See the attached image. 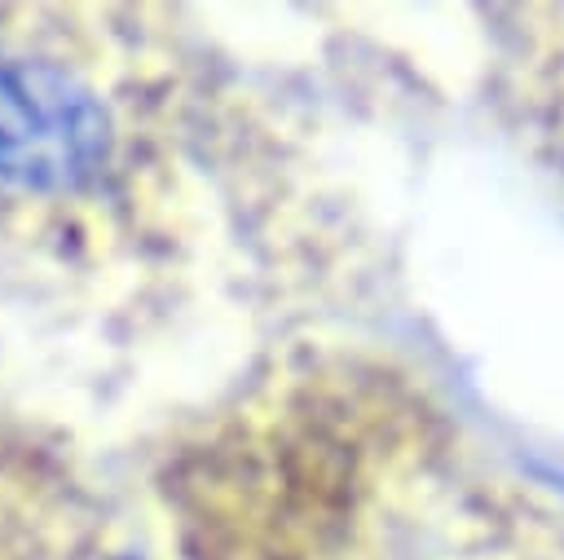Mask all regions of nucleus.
Listing matches in <instances>:
<instances>
[{
  "mask_svg": "<svg viewBox=\"0 0 564 560\" xmlns=\"http://www.w3.org/2000/svg\"><path fill=\"white\" fill-rule=\"evenodd\" d=\"M110 150V119L70 71L0 57V181L18 190L84 185Z\"/></svg>",
  "mask_w": 564,
  "mask_h": 560,
  "instance_id": "1",
  "label": "nucleus"
}]
</instances>
